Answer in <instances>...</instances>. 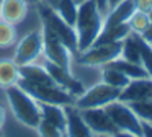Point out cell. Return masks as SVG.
Returning a JSON list of instances; mask_svg holds the SVG:
<instances>
[{
    "label": "cell",
    "instance_id": "1",
    "mask_svg": "<svg viewBox=\"0 0 152 137\" xmlns=\"http://www.w3.org/2000/svg\"><path fill=\"white\" fill-rule=\"evenodd\" d=\"M103 20H105V15L100 10L96 0H85L79 5L77 20L74 25L77 33L79 52L85 51L96 41V38L103 29Z\"/></svg>",
    "mask_w": 152,
    "mask_h": 137
},
{
    "label": "cell",
    "instance_id": "2",
    "mask_svg": "<svg viewBox=\"0 0 152 137\" xmlns=\"http://www.w3.org/2000/svg\"><path fill=\"white\" fill-rule=\"evenodd\" d=\"M5 95H7L8 106H10L13 116L18 119V122H21L26 127L36 129L41 121L39 103L34 98H31L20 85L5 88Z\"/></svg>",
    "mask_w": 152,
    "mask_h": 137
},
{
    "label": "cell",
    "instance_id": "3",
    "mask_svg": "<svg viewBox=\"0 0 152 137\" xmlns=\"http://www.w3.org/2000/svg\"><path fill=\"white\" fill-rule=\"evenodd\" d=\"M39 15H41V20H43V25L48 26V28L62 41V44L70 51V54L72 55L79 54V44H77L75 28L64 21V20L54 12L53 7H49L46 2H43L39 5Z\"/></svg>",
    "mask_w": 152,
    "mask_h": 137
},
{
    "label": "cell",
    "instance_id": "4",
    "mask_svg": "<svg viewBox=\"0 0 152 137\" xmlns=\"http://www.w3.org/2000/svg\"><path fill=\"white\" fill-rule=\"evenodd\" d=\"M18 85L30 95L31 98L38 101V103H49V104H57V106H67V104H74L75 98L66 91L64 88L57 87V85H39L28 82L20 77Z\"/></svg>",
    "mask_w": 152,
    "mask_h": 137
},
{
    "label": "cell",
    "instance_id": "5",
    "mask_svg": "<svg viewBox=\"0 0 152 137\" xmlns=\"http://www.w3.org/2000/svg\"><path fill=\"white\" fill-rule=\"evenodd\" d=\"M105 109L119 132L142 137V121L136 116V113L129 108L128 103L116 100L113 103L106 104Z\"/></svg>",
    "mask_w": 152,
    "mask_h": 137
},
{
    "label": "cell",
    "instance_id": "6",
    "mask_svg": "<svg viewBox=\"0 0 152 137\" xmlns=\"http://www.w3.org/2000/svg\"><path fill=\"white\" fill-rule=\"evenodd\" d=\"M121 46L123 41L92 44L85 51L79 52L77 62L82 65H87V67H103L108 62L115 60L121 55Z\"/></svg>",
    "mask_w": 152,
    "mask_h": 137
},
{
    "label": "cell",
    "instance_id": "7",
    "mask_svg": "<svg viewBox=\"0 0 152 137\" xmlns=\"http://www.w3.org/2000/svg\"><path fill=\"white\" fill-rule=\"evenodd\" d=\"M121 90L115 87H110L105 82L90 87L88 90H85L79 98H75L74 106L77 109H88V108H105L106 104L113 103L119 98Z\"/></svg>",
    "mask_w": 152,
    "mask_h": 137
},
{
    "label": "cell",
    "instance_id": "8",
    "mask_svg": "<svg viewBox=\"0 0 152 137\" xmlns=\"http://www.w3.org/2000/svg\"><path fill=\"white\" fill-rule=\"evenodd\" d=\"M43 31V54L44 59L49 62H54V64L61 65V67L70 70V65H72V54L70 51L62 44L59 38L51 31L48 26L43 25L41 28Z\"/></svg>",
    "mask_w": 152,
    "mask_h": 137
},
{
    "label": "cell",
    "instance_id": "9",
    "mask_svg": "<svg viewBox=\"0 0 152 137\" xmlns=\"http://www.w3.org/2000/svg\"><path fill=\"white\" fill-rule=\"evenodd\" d=\"M43 54V31L36 29V31L28 33L26 36L20 39L15 51V64L20 65H26V64H33L36 62V59Z\"/></svg>",
    "mask_w": 152,
    "mask_h": 137
},
{
    "label": "cell",
    "instance_id": "10",
    "mask_svg": "<svg viewBox=\"0 0 152 137\" xmlns=\"http://www.w3.org/2000/svg\"><path fill=\"white\" fill-rule=\"evenodd\" d=\"M83 121L90 127L93 134L96 136H116L119 132L113 121L110 119L105 108H88V109H80Z\"/></svg>",
    "mask_w": 152,
    "mask_h": 137
},
{
    "label": "cell",
    "instance_id": "11",
    "mask_svg": "<svg viewBox=\"0 0 152 137\" xmlns=\"http://www.w3.org/2000/svg\"><path fill=\"white\" fill-rule=\"evenodd\" d=\"M44 68H46V72L49 74V77L54 80V83L57 85V87L64 88L66 91H69L70 95H72L74 98H79L80 95L85 91V88H83L82 82L79 80V78H75L72 74H70V70H67V68L61 67V65L54 64V62H49L44 59Z\"/></svg>",
    "mask_w": 152,
    "mask_h": 137
},
{
    "label": "cell",
    "instance_id": "12",
    "mask_svg": "<svg viewBox=\"0 0 152 137\" xmlns=\"http://www.w3.org/2000/svg\"><path fill=\"white\" fill-rule=\"evenodd\" d=\"M119 101L124 103H134V101H144L152 100V78H132L124 88H121L119 93Z\"/></svg>",
    "mask_w": 152,
    "mask_h": 137
},
{
    "label": "cell",
    "instance_id": "13",
    "mask_svg": "<svg viewBox=\"0 0 152 137\" xmlns=\"http://www.w3.org/2000/svg\"><path fill=\"white\" fill-rule=\"evenodd\" d=\"M66 109V137H95L87 122L83 121L80 109L74 104L64 106Z\"/></svg>",
    "mask_w": 152,
    "mask_h": 137
},
{
    "label": "cell",
    "instance_id": "14",
    "mask_svg": "<svg viewBox=\"0 0 152 137\" xmlns=\"http://www.w3.org/2000/svg\"><path fill=\"white\" fill-rule=\"evenodd\" d=\"M136 12L134 0H121L119 3H116L115 7L108 10V13L105 15L103 20V29L106 28H115L118 25H124L128 23V20L131 18V15Z\"/></svg>",
    "mask_w": 152,
    "mask_h": 137
},
{
    "label": "cell",
    "instance_id": "15",
    "mask_svg": "<svg viewBox=\"0 0 152 137\" xmlns=\"http://www.w3.org/2000/svg\"><path fill=\"white\" fill-rule=\"evenodd\" d=\"M28 15V3L25 0H2L0 3V18L12 25L21 23Z\"/></svg>",
    "mask_w": 152,
    "mask_h": 137
},
{
    "label": "cell",
    "instance_id": "16",
    "mask_svg": "<svg viewBox=\"0 0 152 137\" xmlns=\"http://www.w3.org/2000/svg\"><path fill=\"white\" fill-rule=\"evenodd\" d=\"M20 77L39 85H56L54 80L49 77V74L46 72V68L43 65H36L34 62L26 65H20Z\"/></svg>",
    "mask_w": 152,
    "mask_h": 137
},
{
    "label": "cell",
    "instance_id": "17",
    "mask_svg": "<svg viewBox=\"0 0 152 137\" xmlns=\"http://www.w3.org/2000/svg\"><path fill=\"white\" fill-rule=\"evenodd\" d=\"M20 80V67L13 59H0V88H8L18 85Z\"/></svg>",
    "mask_w": 152,
    "mask_h": 137
},
{
    "label": "cell",
    "instance_id": "18",
    "mask_svg": "<svg viewBox=\"0 0 152 137\" xmlns=\"http://www.w3.org/2000/svg\"><path fill=\"white\" fill-rule=\"evenodd\" d=\"M39 109H41V119L54 124L56 127H59L61 130L66 132V109H64V106L39 103Z\"/></svg>",
    "mask_w": 152,
    "mask_h": 137
},
{
    "label": "cell",
    "instance_id": "19",
    "mask_svg": "<svg viewBox=\"0 0 152 137\" xmlns=\"http://www.w3.org/2000/svg\"><path fill=\"white\" fill-rule=\"evenodd\" d=\"M106 65H110V67L119 70L121 74H124L126 77L129 78V80H132V78H144V77H149L147 72H145V68L142 67V65L132 64V62H128V60H124V59H121V57H118V59H115V60L108 62Z\"/></svg>",
    "mask_w": 152,
    "mask_h": 137
},
{
    "label": "cell",
    "instance_id": "20",
    "mask_svg": "<svg viewBox=\"0 0 152 137\" xmlns=\"http://www.w3.org/2000/svg\"><path fill=\"white\" fill-rule=\"evenodd\" d=\"M53 8H54V12H56L66 23H69L70 26L75 25L79 5H77L74 0H59V2L53 7Z\"/></svg>",
    "mask_w": 152,
    "mask_h": 137
},
{
    "label": "cell",
    "instance_id": "21",
    "mask_svg": "<svg viewBox=\"0 0 152 137\" xmlns=\"http://www.w3.org/2000/svg\"><path fill=\"white\" fill-rule=\"evenodd\" d=\"M102 82H105L106 85L115 88H124L129 83V78L124 74H121L119 70L110 67V65H103L102 67Z\"/></svg>",
    "mask_w": 152,
    "mask_h": 137
},
{
    "label": "cell",
    "instance_id": "22",
    "mask_svg": "<svg viewBox=\"0 0 152 137\" xmlns=\"http://www.w3.org/2000/svg\"><path fill=\"white\" fill-rule=\"evenodd\" d=\"M134 38H136V42H137V47H139V54H141V64L145 68L147 75L152 78V46H149L142 39L141 34H136L134 33Z\"/></svg>",
    "mask_w": 152,
    "mask_h": 137
},
{
    "label": "cell",
    "instance_id": "23",
    "mask_svg": "<svg viewBox=\"0 0 152 137\" xmlns=\"http://www.w3.org/2000/svg\"><path fill=\"white\" fill-rule=\"evenodd\" d=\"M151 23H152L151 16H149L147 13L137 12V10H136V12L131 15V18L128 20L129 29H131V33H136V34H142V33L149 28Z\"/></svg>",
    "mask_w": 152,
    "mask_h": 137
},
{
    "label": "cell",
    "instance_id": "24",
    "mask_svg": "<svg viewBox=\"0 0 152 137\" xmlns=\"http://www.w3.org/2000/svg\"><path fill=\"white\" fill-rule=\"evenodd\" d=\"M17 41V28L15 25L0 18V47H10Z\"/></svg>",
    "mask_w": 152,
    "mask_h": 137
},
{
    "label": "cell",
    "instance_id": "25",
    "mask_svg": "<svg viewBox=\"0 0 152 137\" xmlns=\"http://www.w3.org/2000/svg\"><path fill=\"white\" fill-rule=\"evenodd\" d=\"M128 104L141 121L152 124V100L134 101V103H128Z\"/></svg>",
    "mask_w": 152,
    "mask_h": 137
},
{
    "label": "cell",
    "instance_id": "26",
    "mask_svg": "<svg viewBox=\"0 0 152 137\" xmlns=\"http://www.w3.org/2000/svg\"><path fill=\"white\" fill-rule=\"evenodd\" d=\"M38 134L39 137H66V132L61 130L59 127H56L54 124L48 122V121L41 119L39 124H38Z\"/></svg>",
    "mask_w": 152,
    "mask_h": 137
},
{
    "label": "cell",
    "instance_id": "27",
    "mask_svg": "<svg viewBox=\"0 0 152 137\" xmlns=\"http://www.w3.org/2000/svg\"><path fill=\"white\" fill-rule=\"evenodd\" d=\"M134 7L137 12L142 13H151L152 12V0H134Z\"/></svg>",
    "mask_w": 152,
    "mask_h": 137
},
{
    "label": "cell",
    "instance_id": "28",
    "mask_svg": "<svg viewBox=\"0 0 152 137\" xmlns=\"http://www.w3.org/2000/svg\"><path fill=\"white\" fill-rule=\"evenodd\" d=\"M141 36H142V39H144V41L147 42L149 46H152V23H151V25H149V28L145 29V31L142 33Z\"/></svg>",
    "mask_w": 152,
    "mask_h": 137
},
{
    "label": "cell",
    "instance_id": "29",
    "mask_svg": "<svg viewBox=\"0 0 152 137\" xmlns=\"http://www.w3.org/2000/svg\"><path fill=\"white\" fill-rule=\"evenodd\" d=\"M142 137H152V124L142 121Z\"/></svg>",
    "mask_w": 152,
    "mask_h": 137
},
{
    "label": "cell",
    "instance_id": "30",
    "mask_svg": "<svg viewBox=\"0 0 152 137\" xmlns=\"http://www.w3.org/2000/svg\"><path fill=\"white\" fill-rule=\"evenodd\" d=\"M96 3H98V7H100V10L103 12V15H106L108 13V2L106 0H96Z\"/></svg>",
    "mask_w": 152,
    "mask_h": 137
},
{
    "label": "cell",
    "instance_id": "31",
    "mask_svg": "<svg viewBox=\"0 0 152 137\" xmlns=\"http://www.w3.org/2000/svg\"><path fill=\"white\" fill-rule=\"evenodd\" d=\"M4 122H5V108L0 104V129H2Z\"/></svg>",
    "mask_w": 152,
    "mask_h": 137
},
{
    "label": "cell",
    "instance_id": "32",
    "mask_svg": "<svg viewBox=\"0 0 152 137\" xmlns=\"http://www.w3.org/2000/svg\"><path fill=\"white\" fill-rule=\"evenodd\" d=\"M106 2H108V8H111V7H115L116 3H119L121 0H106Z\"/></svg>",
    "mask_w": 152,
    "mask_h": 137
},
{
    "label": "cell",
    "instance_id": "33",
    "mask_svg": "<svg viewBox=\"0 0 152 137\" xmlns=\"http://www.w3.org/2000/svg\"><path fill=\"white\" fill-rule=\"evenodd\" d=\"M57 2H59V0H46V3H48V5H49V7H54V5H56V3Z\"/></svg>",
    "mask_w": 152,
    "mask_h": 137
},
{
    "label": "cell",
    "instance_id": "34",
    "mask_svg": "<svg viewBox=\"0 0 152 137\" xmlns=\"http://www.w3.org/2000/svg\"><path fill=\"white\" fill-rule=\"evenodd\" d=\"M74 2H75L77 5H80V3H83V2H85V0H74Z\"/></svg>",
    "mask_w": 152,
    "mask_h": 137
},
{
    "label": "cell",
    "instance_id": "35",
    "mask_svg": "<svg viewBox=\"0 0 152 137\" xmlns=\"http://www.w3.org/2000/svg\"><path fill=\"white\" fill-rule=\"evenodd\" d=\"M26 3H30V2H43V0H25Z\"/></svg>",
    "mask_w": 152,
    "mask_h": 137
},
{
    "label": "cell",
    "instance_id": "36",
    "mask_svg": "<svg viewBox=\"0 0 152 137\" xmlns=\"http://www.w3.org/2000/svg\"><path fill=\"white\" fill-rule=\"evenodd\" d=\"M149 16H151V20H152V12H151V13H149Z\"/></svg>",
    "mask_w": 152,
    "mask_h": 137
},
{
    "label": "cell",
    "instance_id": "37",
    "mask_svg": "<svg viewBox=\"0 0 152 137\" xmlns=\"http://www.w3.org/2000/svg\"><path fill=\"white\" fill-rule=\"evenodd\" d=\"M0 3H2V0H0Z\"/></svg>",
    "mask_w": 152,
    "mask_h": 137
},
{
    "label": "cell",
    "instance_id": "38",
    "mask_svg": "<svg viewBox=\"0 0 152 137\" xmlns=\"http://www.w3.org/2000/svg\"><path fill=\"white\" fill-rule=\"evenodd\" d=\"M0 137H2V136H0Z\"/></svg>",
    "mask_w": 152,
    "mask_h": 137
}]
</instances>
